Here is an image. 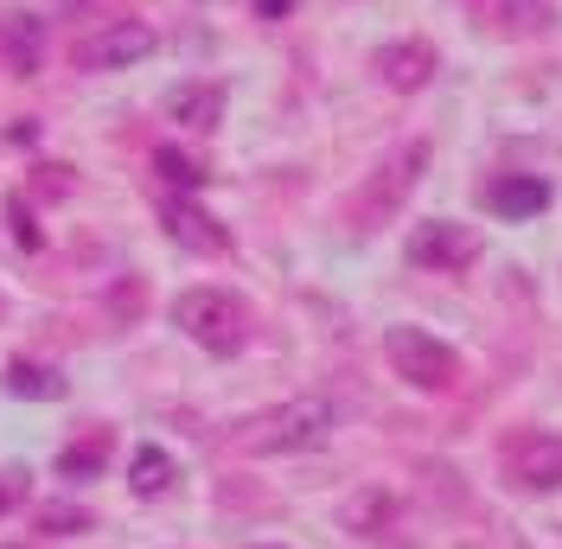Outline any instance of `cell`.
<instances>
[{"mask_svg":"<svg viewBox=\"0 0 562 549\" xmlns=\"http://www.w3.org/2000/svg\"><path fill=\"white\" fill-rule=\"evenodd\" d=\"M333 435V403L326 396H294L281 410H262L256 422L237 428V447L244 453H307Z\"/></svg>","mask_w":562,"mask_h":549,"instance_id":"cell-1","label":"cell"},{"mask_svg":"<svg viewBox=\"0 0 562 549\" xmlns=\"http://www.w3.org/2000/svg\"><path fill=\"white\" fill-rule=\"evenodd\" d=\"M173 326L192 345H205L211 358H231V351H244V339H249V307L231 288H186L173 301Z\"/></svg>","mask_w":562,"mask_h":549,"instance_id":"cell-2","label":"cell"},{"mask_svg":"<svg viewBox=\"0 0 562 549\" xmlns=\"http://www.w3.org/2000/svg\"><path fill=\"white\" fill-rule=\"evenodd\" d=\"M384 358H390V371L403 383H416V390H448L460 378V358L435 333H422V326H390Z\"/></svg>","mask_w":562,"mask_h":549,"instance_id":"cell-3","label":"cell"},{"mask_svg":"<svg viewBox=\"0 0 562 549\" xmlns=\"http://www.w3.org/2000/svg\"><path fill=\"white\" fill-rule=\"evenodd\" d=\"M422 167H428V141H409V147H396L384 167L371 172V186L358 192V224H364V231H378L390 211L403 205V192H409V186L422 179Z\"/></svg>","mask_w":562,"mask_h":549,"instance_id":"cell-4","label":"cell"},{"mask_svg":"<svg viewBox=\"0 0 562 549\" xmlns=\"http://www.w3.org/2000/svg\"><path fill=\"white\" fill-rule=\"evenodd\" d=\"M154 52V26L147 20H109L90 38H77V65L83 70H128Z\"/></svg>","mask_w":562,"mask_h":549,"instance_id":"cell-5","label":"cell"},{"mask_svg":"<svg viewBox=\"0 0 562 549\" xmlns=\"http://www.w3.org/2000/svg\"><path fill=\"white\" fill-rule=\"evenodd\" d=\"M505 473H512V485H525V492H557L562 485V435L530 428L518 441H505Z\"/></svg>","mask_w":562,"mask_h":549,"instance_id":"cell-6","label":"cell"},{"mask_svg":"<svg viewBox=\"0 0 562 549\" xmlns=\"http://www.w3.org/2000/svg\"><path fill=\"white\" fill-rule=\"evenodd\" d=\"M473 256H480V237L467 224H448V217H428V224H416V237H409V262L416 269H435V274L467 269Z\"/></svg>","mask_w":562,"mask_h":549,"instance_id":"cell-7","label":"cell"},{"mask_svg":"<svg viewBox=\"0 0 562 549\" xmlns=\"http://www.w3.org/2000/svg\"><path fill=\"white\" fill-rule=\"evenodd\" d=\"M160 224H167V237L173 243L199 249V256H224V249H231V237L217 231V217H205L186 192H167V199H160Z\"/></svg>","mask_w":562,"mask_h":549,"instance_id":"cell-8","label":"cell"},{"mask_svg":"<svg viewBox=\"0 0 562 549\" xmlns=\"http://www.w3.org/2000/svg\"><path fill=\"white\" fill-rule=\"evenodd\" d=\"M167 115H173L179 128H199L205 135V128L224 122V90L217 83H173L167 90Z\"/></svg>","mask_w":562,"mask_h":549,"instance_id":"cell-9","label":"cell"},{"mask_svg":"<svg viewBox=\"0 0 562 549\" xmlns=\"http://www.w3.org/2000/svg\"><path fill=\"white\" fill-rule=\"evenodd\" d=\"M550 205V186L543 179H492L486 186V211L492 217H505V224H518V217H537V211Z\"/></svg>","mask_w":562,"mask_h":549,"instance_id":"cell-10","label":"cell"},{"mask_svg":"<svg viewBox=\"0 0 562 549\" xmlns=\"http://www.w3.org/2000/svg\"><path fill=\"white\" fill-rule=\"evenodd\" d=\"M378 77H384L390 90H422V83L435 77V52H428V45H416V38L384 45V52H378Z\"/></svg>","mask_w":562,"mask_h":549,"instance_id":"cell-11","label":"cell"},{"mask_svg":"<svg viewBox=\"0 0 562 549\" xmlns=\"http://www.w3.org/2000/svg\"><path fill=\"white\" fill-rule=\"evenodd\" d=\"M0 45H7V65H13V77H33L38 58H45V33H38V20H26V13H13V20L0 26Z\"/></svg>","mask_w":562,"mask_h":549,"instance_id":"cell-12","label":"cell"},{"mask_svg":"<svg viewBox=\"0 0 562 549\" xmlns=\"http://www.w3.org/2000/svg\"><path fill=\"white\" fill-rule=\"evenodd\" d=\"M103 467H109V435H103V428H97V435H83L77 447H65V453H58V473H65V480H97Z\"/></svg>","mask_w":562,"mask_h":549,"instance_id":"cell-13","label":"cell"},{"mask_svg":"<svg viewBox=\"0 0 562 549\" xmlns=\"http://www.w3.org/2000/svg\"><path fill=\"white\" fill-rule=\"evenodd\" d=\"M128 485H135V498H160V492L173 485V460L147 441V447L135 453V467H128Z\"/></svg>","mask_w":562,"mask_h":549,"instance_id":"cell-14","label":"cell"},{"mask_svg":"<svg viewBox=\"0 0 562 549\" xmlns=\"http://www.w3.org/2000/svg\"><path fill=\"white\" fill-rule=\"evenodd\" d=\"M7 390H13V396H45V403H58V396H65V378L20 358V365H7Z\"/></svg>","mask_w":562,"mask_h":549,"instance_id":"cell-15","label":"cell"},{"mask_svg":"<svg viewBox=\"0 0 562 549\" xmlns=\"http://www.w3.org/2000/svg\"><path fill=\"white\" fill-rule=\"evenodd\" d=\"M154 172H160L173 192H199V186H205V167H199V160H186L179 147H160V154H154Z\"/></svg>","mask_w":562,"mask_h":549,"instance_id":"cell-16","label":"cell"},{"mask_svg":"<svg viewBox=\"0 0 562 549\" xmlns=\"http://www.w3.org/2000/svg\"><path fill=\"white\" fill-rule=\"evenodd\" d=\"M7 217H13V237H20V249H38V231H33V211H26V199H7Z\"/></svg>","mask_w":562,"mask_h":549,"instance_id":"cell-17","label":"cell"},{"mask_svg":"<svg viewBox=\"0 0 562 549\" xmlns=\"http://www.w3.org/2000/svg\"><path fill=\"white\" fill-rule=\"evenodd\" d=\"M20 498H26V473H20V467H13V473H0V517L13 512V505H20Z\"/></svg>","mask_w":562,"mask_h":549,"instance_id":"cell-18","label":"cell"},{"mask_svg":"<svg viewBox=\"0 0 562 549\" xmlns=\"http://www.w3.org/2000/svg\"><path fill=\"white\" fill-rule=\"evenodd\" d=\"M38 524H52V530L65 537V530H83V512H65V505H45V512H38Z\"/></svg>","mask_w":562,"mask_h":549,"instance_id":"cell-19","label":"cell"},{"mask_svg":"<svg viewBox=\"0 0 562 549\" xmlns=\"http://www.w3.org/2000/svg\"><path fill=\"white\" fill-rule=\"evenodd\" d=\"M256 13H269V20H276V13H288V0H256Z\"/></svg>","mask_w":562,"mask_h":549,"instance_id":"cell-20","label":"cell"}]
</instances>
